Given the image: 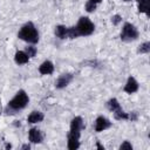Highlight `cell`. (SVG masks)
Listing matches in <instances>:
<instances>
[{
    "mask_svg": "<svg viewBox=\"0 0 150 150\" xmlns=\"http://www.w3.org/2000/svg\"><path fill=\"white\" fill-rule=\"evenodd\" d=\"M18 36H19L21 40L27 41V42H29V43H36V42L39 41V33H38L35 26H34L32 22L25 23V25L21 27V29H20Z\"/></svg>",
    "mask_w": 150,
    "mask_h": 150,
    "instance_id": "6da1fadb",
    "label": "cell"
},
{
    "mask_svg": "<svg viewBox=\"0 0 150 150\" xmlns=\"http://www.w3.org/2000/svg\"><path fill=\"white\" fill-rule=\"evenodd\" d=\"M29 98H28V95L26 94L25 90H19L16 93V95L8 102V108L13 109V110H20V109H23L27 103H28Z\"/></svg>",
    "mask_w": 150,
    "mask_h": 150,
    "instance_id": "7a4b0ae2",
    "label": "cell"
},
{
    "mask_svg": "<svg viewBox=\"0 0 150 150\" xmlns=\"http://www.w3.org/2000/svg\"><path fill=\"white\" fill-rule=\"evenodd\" d=\"M137 38H138L137 28L134 25L129 23V22L124 23V26L122 28V32H121V40L125 41V42H130V41L136 40Z\"/></svg>",
    "mask_w": 150,
    "mask_h": 150,
    "instance_id": "3957f363",
    "label": "cell"
},
{
    "mask_svg": "<svg viewBox=\"0 0 150 150\" xmlns=\"http://www.w3.org/2000/svg\"><path fill=\"white\" fill-rule=\"evenodd\" d=\"M76 28H77L80 35L87 36V35H90V34L94 32V28H95V27H94V23L90 21L89 18L82 16V18H80V20H79Z\"/></svg>",
    "mask_w": 150,
    "mask_h": 150,
    "instance_id": "277c9868",
    "label": "cell"
},
{
    "mask_svg": "<svg viewBox=\"0 0 150 150\" xmlns=\"http://www.w3.org/2000/svg\"><path fill=\"white\" fill-rule=\"evenodd\" d=\"M83 128H84V125H83V120H82V117H80V116L74 117V118L71 120V123H70V131H69L68 137H73V138L80 139L81 130H82Z\"/></svg>",
    "mask_w": 150,
    "mask_h": 150,
    "instance_id": "5b68a950",
    "label": "cell"
},
{
    "mask_svg": "<svg viewBox=\"0 0 150 150\" xmlns=\"http://www.w3.org/2000/svg\"><path fill=\"white\" fill-rule=\"evenodd\" d=\"M110 125H111V123L109 122V120H107L103 116H98L95 121V131H97V132L103 131V130L108 129Z\"/></svg>",
    "mask_w": 150,
    "mask_h": 150,
    "instance_id": "8992f818",
    "label": "cell"
},
{
    "mask_svg": "<svg viewBox=\"0 0 150 150\" xmlns=\"http://www.w3.org/2000/svg\"><path fill=\"white\" fill-rule=\"evenodd\" d=\"M73 80V75L71 74H62L55 82V87L57 89H62L64 87H67Z\"/></svg>",
    "mask_w": 150,
    "mask_h": 150,
    "instance_id": "52a82bcc",
    "label": "cell"
},
{
    "mask_svg": "<svg viewBox=\"0 0 150 150\" xmlns=\"http://www.w3.org/2000/svg\"><path fill=\"white\" fill-rule=\"evenodd\" d=\"M137 90H138V83H137V81L132 76H130L128 79L125 86H124V91L128 93V94H134Z\"/></svg>",
    "mask_w": 150,
    "mask_h": 150,
    "instance_id": "ba28073f",
    "label": "cell"
},
{
    "mask_svg": "<svg viewBox=\"0 0 150 150\" xmlns=\"http://www.w3.org/2000/svg\"><path fill=\"white\" fill-rule=\"evenodd\" d=\"M28 137H29V141L32 143H41L42 142V134L40 132V130H38L35 128H32L29 130Z\"/></svg>",
    "mask_w": 150,
    "mask_h": 150,
    "instance_id": "9c48e42d",
    "label": "cell"
},
{
    "mask_svg": "<svg viewBox=\"0 0 150 150\" xmlns=\"http://www.w3.org/2000/svg\"><path fill=\"white\" fill-rule=\"evenodd\" d=\"M39 71L42 75H49V74H52L54 71V64L50 61H45L39 67Z\"/></svg>",
    "mask_w": 150,
    "mask_h": 150,
    "instance_id": "30bf717a",
    "label": "cell"
},
{
    "mask_svg": "<svg viewBox=\"0 0 150 150\" xmlns=\"http://www.w3.org/2000/svg\"><path fill=\"white\" fill-rule=\"evenodd\" d=\"M14 60H15V62H16L18 64H25V63H27V62H28L29 56H28L25 52L19 50V52H16V53H15Z\"/></svg>",
    "mask_w": 150,
    "mask_h": 150,
    "instance_id": "8fae6325",
    "label": "cell"
},
{
    "mask_svg": "<svg viewBox=\"0 0 150 150\" xmlns=\"http://www.w3.org/2000/svg\"><path fill=\"white\" fill-rule=\"evenodd\" d=\"M138 4V11L141 13H145L148 16L150 15V11H149V0H137Z\"/></svg>",
    "mask_w": 150,
    "mask_h": 150,
    "instance_id": "7c38bea8",
    "label": "cell"
},
{
    "mask_svg": "<svg viewBox=\"0 0 150 150\" xmlns=\"http://www.w3.org/2000/svg\"><path fill=\"white\" fill-rule=\"evenodd\" d=\"M43 120V114L40 111H33L29 116H28V122L29 123H39Z\"/></svg>",
    "mask_w": 150,
    "mask_h": 150,
    "instance_id": "4fadbf2b",
    "label": "cell"
},
{
    "mask_svg": "<svg viewBox=\"0 0 150 150\" xmlns=\"http://www.w3.org/2000/svg\"><path fill=\"white\" fill-rule=\"evenodd\" d=\"M66 32H67V28L62 25H59L55 27V35L60 39H64L66 38Z\"/></svg>",
    "mask_w": 150,
    "mask_h": 150,
    "instance_id": "5bb4252c",
    "label": "cell"
},
{
    "mask_svg": "<svg viewBox=\"0 0 150 150\" xmlns=\"http://www.w3.org/2000/svg\"><path fill=\"white\" fill-rule=\"evenodd\" d=\"M80 146V141L77 138L68 137V149L69 150H76Z\"/></svg>",
    "mask_w": 150,
    "mask_h": 150,
    "instance_id": "9a60e30c",
    "label": "cell"
},
{
    "mask_svg": "<svg viewBox=\"0 0 150 150\" xmlns=\"http://www.w3.org/2000/svg\"><path fill=\"white\" fill-rule=\"evenodd\" d=\"M107 105H108L109 110H111L112 112H114L115 110H117V109H121V105H120V103H118V101H117L116 98H111V100H109L108 103H107Z\"/></svg>",
    "mask_w": 150,
    "mask_h": 150,
    "instance_id": "2e32d148",
    "label": "cell"
},
{
    "mask_svg": "<svg viewBox=\"0 0 150 150\" xmlns=\"http://www.w3.org/2000/svg\"><path fill=\"white\" fill-rule=\"evenodd\" d=\"M80 34H79V30L76 27H70V28H67V32H66V36L69 38V39H75L77 38Z\"/></svg>",
    "mask_w": 150,
    "mask_h": 150,
    "instance_id": "e0dca14e",
    "label": "cell"
},
{
    "mask_svg": "<svg viewBox=\"0 0 150 150\" xmlns=\"http://www.w3.org/2000/svg\"><path fill=\"white\" fill-rule=\"evenodd\" d=\"M114 117L116 120H128L129 118V114L124 112L122 109H117L114 111Z\"/></svg>",
    "mask_w": 150,
    "mask_h": 150,
    "instance_id": "ac0fdd59",
    "label": "cell"
},
{
    "mask_svg": "<svg viewBox=\"0 0 150 150\" xmlns=\"http://www.w3.org/2000/svg\"><path fill=\"white\" fill-rule=\"evenodd\" d=\"M150 52V42H144L138 47V53L142 54H146Z\"/></svg>",
    "mask_w": 150,
    "mask_h": 150,
    "instance_id": "d6986e66",
    "label": "cell"
},
{
    "mask_svg": "<svg viewBox=\"0 0 150 150\" xmlns=\"http://www.w3.org/2000/svg\"><path fill=\"white\" fill-rule=\"evenodd\" d=\"M29 57H33V56H35V54H36V48L35 47H33V46H28V47H26V52H25Z\"/></svg>",
    "mask_w": 150,
    "mask_h": 150,
    "instance_id": "ffe728a7",
    "label": "cell"
},
{
    "mask_svg": "<svg viewBox=\"0 0 150 150\" xmlns=\"http://www.w3.org/2000/svg\"><path fill=\"white\" fill-rule=\"evenodd\" d=\"M95 9H96V4L91 2V1H88V2L86 4V11H87V12L91 13V12H94Z\"/></svg>",
    "mask_w": 150,
    "mask_h": 150,
    "instance_id": "44dd1931",
    "label": "cell"
},
{
    "mask_svg": "<svg viewBox=\"0 0 150 150\" xmlns=\"http://www.w3.org/2000/svg\"><path fill=\"white\" fill-rule=\"evenodd\" d=\"M122 21V18H121V15H118V14H116V15H114L112 18H111V23L112 25H118L120 22Z\"/></svg>",
    "mask_w": 150,
    "mask_h": 150,
    "instance_id": "7402d4cb",
    "label": "cell"
},
{
    "mask_svg": "<svg viewBox=\"0 0 150 150\" xmlns=\"http://www.w3.org/2000/svg\"><path fill=\"white\" fill-rule=\"evenodd\" d=\"M120 149H129V150H131V149H132V145H131L128 141H125L124 143H122V144L120 145Z\"/></svg>",
    "mask_w": 150,
    "mask_h": 150,
    "instance_id": "603a6c76",
    "label": "cell"
},
{
    "mask_svg": "<svg viewBox=\"0 0 150 150\" xmlns=\"http://www.w3.org/2000/svg\"><path fill=\"white\" fill-rule=\"evenodd\" d=\"M138 118V112L137 111H132L130 115H129V118L128 120H131V121H137Z\"/></svg>",
    "mask_w": 150,
    "mask_h": 150,
    "instance_id": "cb8c5ba5",
    "label": "cell"
},
{
    "mask_svg": "<svg viewBox=\"0 0 150 150\" xmlns=\"http://www.w3.org/2000/svg\"><path fill=\"white\" fill-rule=\"evenodd\" d=\"M22 149H28V150H29V149H30V145H29V144H23V145H22Z\"/></svg>",
    "mask_w": 150,
    "mask_h": 150,
    "instance_id": "d4e9b609",
    "label": "cell"
},
{
    "mask_svg": "<svg viewBox=\"0 0 150 150\" xmlns=\"http://www.w3.org/2000/svg\"><path fill=\"white\" fill-rule=\"evenodd\" d=\"M96 145H97V148H98V149H101V150H104V146H103V145H101L98 142H97V144H96Z\"/></svg>",
    "mask_w": 150,
    "mask_h": 150,
    "instance_id": "484cf974",
    "label": "cell"
},
{
    "mask_svg": "<svg viewBox=\"0 0 150 150\" xmlns=\"http://www.w3.org/2000/svg\"><path fill=\"white\" fill-rule=\"evenodd\" d=\"M89 1H91V2H94V4H98V2H101L102 0H89Z\"/></svg>",
    "mask_w": 150,
    "mask_h": 150,
    "instance_id": "4316f807",
    "label": "cell"
},
{
    "mask_svg": "<svg viewBox=\"0 0 150 150\" xmlns=\"http://www.w3.org/2000/svg\"><path fill=\"white\" fill-rule=\"evenodd\" d=\"M11 148H12L11 144H6V149H11Z\"/></svg>",
    "mask_w": 150,
    "mask_h": 150,
    "instance_id": "83f0119b",
    "label": "cell"
},
{
    "mask_svg": "<svg viewBox=\"0 0 150 150\" xmlns=\"http://www.w3.org/2000/svg\"><path fill=\"white\" fill-rule=\"evenodd\" d=\"M123 1H127L128 2V1H131V0H123Z\"/></svg>",
    "mask_w": 150,
    "mask_h": 150,
    "instance_id": "f1b7e54d",
    "label": "cell"
}]
</instances>
